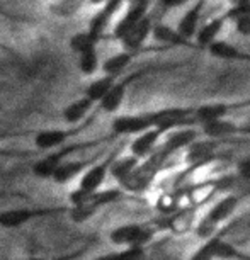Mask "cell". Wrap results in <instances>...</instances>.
<instances>
[{
  "mask_svg": "<svg viewBox=\"0 0 250 260\" xmlns=\"http://www.w3.org/2000/svg\"><path fill=\"white\" fill-rule=\"evenodd\" d=\"M27 151H14V150H6L0 148V156H27Z\"/></svg>",
  "mask_w": 250,
  "mask_h": 260,
  "instance_id": "obj_35",
  "label": "cell"
},
{
  "mask_svg": "<svg viewBox=\"0 0 250 260\" xmlns=\"http://www.w3.org/2000/svg\"><path fill=\"white\" fill-rule=\"evenodd\" d=\"M0 198H24V194L9 192V190H0Z\"/></svg>",
  "mask_w": 250,
  "mask_h": 260,
  "instance_id": "obj_37",
  "label": "cell"
},
{
  "mask_svg": "<svg viewBox=\"0 0 250 260\" xmlns=\"http://www.w3.org/2000/svg\"><path fill=\"white\" fill-rule=\"evenodd\" d=\"M213 151H214V145H211V143H206V141L193 143L189 146L188 158H189V161H194L196 165H203L213 158Z\"/></svg>",
  "mask_w": 250,
  "mask_h": 260,
  "instance_id": "obj_24",
  "label": "cell"
},
{
  "mask_svg": "<svg viewBox=\"0 0 250 260\" xmlns=\"http://www.w3.org/2000/svg\"><path fill=\"white\" fill-rule=\"evenodd\" d=\"M194 141H196V131L193 127H179L177 131H174L167 138V141L164 143V150L160 153V158H164L167 155H172L182 148H189Z\"/></svg>",
  "mask_w": 250,
  "mask_h": 260,
  "instance_id": "obj_12",
  "label": "cell"
},
{
  "mask_svg": "<svg viewBox=\"0 0 250 260\" xmlns=\"http://www.w3.org/2000/svg\"><path fill=\"white\" fill-rule=\"evenodd\" d=\"M208 247L211 250L213 258H223V260H237V258H243L247 260V257H243V253H240L237 248L233 247L230 242H225L222 238H209Z\"/></svg>",
  "mask_w": 250,
  "mask_h": 260,
  "instance_id": "obj_16",
  "label": "cell"
},
{
  "mask_svg": "<svg viewBox=\"0 0 250 260\" xmlns=\"http://www.w3.org/2000/svg\"><path fill=\"white\" fill-rule=\"evenodd\" d=\"M68 213V206H45V208H11L0 211V228L17 230L36 219L51 218Z\"/></svg>",
  "mask_w": 250,
  "mask_h": 260,
  "instance_id": "obj_2",
  "label": "cell"
},
{
  "mask_svg": "<svg viewBox=\"0 0 250 260\" xmlns=\"http://www.w3.org/2000/svg\"><path fill=\"white\" fill-rule=\"evenodd\" d=\"M185 2H188V0H162V4H164L165 7H179Z\"/></svg>",
  "mask_w": 250,
  "mask_h": 260,
  "instance_id": "obj_36",
  "label": "cell"
},
{
  "mask_svg": "<svg viewBox=\"0 0 250 260\" xmlns=\"http://www.w3.org/2000/svg\"><path fill=\"white\" fill-rule=\"evenodd\" d=\"M97 141H85V143H70V145H63L60 148H56L55 151H51L50 155H46L45 158L34 161L33 165V174L38 179H51L55 170L58 169V165H61L63 161L68 160V156L77 153L83 148L90 145H96Z\"/></svg>",
  "mask_w": 250,
  "mask_h": 260,
  "instance_id": "obj_3",
  "label": "cell"
},
{
  "mask_svg": "<svg viewBox=\"0 0 250 260\" xmlns=\"http://www.w3.org/2000/svg\"><path fill=\"white\" fill-rule=\"evenodd\" d=\"M83 252H85V247L78 248V250H75V252H70V253L58 255V257H27V258H24V260H75V258L80 257Z\"/></svg>",
  "mask_w": 250,
  "mask_h": 260,
  "instance_id": "obj_31",
  "label": "cell"
},
{
  "mask_svg": "<svg viewBox=\"0 0 250 260\" xmlns=\"http://www.w3.org/2000/svg\"><path fill=\"white\" fill-rule=\"evenodd\" d=\"M116 83V78L114 77H109V75H104L101 78H97L87 87V92H85V97L90 99L92 102H101V99L104 97L109 89Z\"/></svg>",
  "mask_w": 250,
  "mask_h": 260,
  "instance_id": "obj_23",
  "label": "cell"
},
{
  "mask_svg": "<svg viewBox=\"0 0 250 260\" xmlns=\"http://www.w3.org/2000/svg\"><path fill=\"white\" fill-rule=\"evenodd\" d=\"M116 158H117V151H112L104 160L94 161V164L82 174L80 180H78V187L75 190H78V192H82V194H90V192L99 190L102 185H104L107 175H109L112 161Z\"/></svg>",
  "mask_w": 250,
  "mask_h": 260,
  "instance_id": "obj_5",
  "label": "cell"
},
{
  "mask_svg": "<svg viewBox=\"0 0 250 260\" xmlns=\"http://www.w3.org/2000/svg\"><path fill=\"white\" fill-rule=\"evenodd\" d=\"M164 135L160 129H157V127H150V129L143 131V133L136 135V138L131 141L130 145V151L131 155L136 156V158H145V156H148L153 148L159 143L160 136Z\"/></svg>",
  "mask_w": 250,
  "mask_h": 260,
  "instance_id": "obj_11",
  "label": "cell"
},
{
  "mask_svg": "<svg viewBox=\"0 0 250 260\" xmlns=\"http://www.w3.org/2000/svg\"><path fill=\"white\" fill-rule=\"evenodd\" d=\"M94 4H99V2H104V0H92Z\"/></svg>",
  "mask_w": 250,
  "mask_h": 260,
  "instance_id": "obj_38",
  "label": "cell"
},
{
  "mask_svg": "<svg viewBox=\"0 0 250 260\" xmlns=\"http://www.w3.org/2000/svg\"><path fill=\"white\" fill-rule=\"evenodd\" d=\"M150 32H151V21H150V17L145 16L141 21H138L135 26H131L128 31L122 34L119 38V41L122 43L124 50L131 53V51H136L141 45H143Z\"/></svg>",
  "mask_w": 250,
  "mask_h": 260,
  "instance_id": "obj_8",
  "label": "cell"
},
{
  "mask_svg": "<svg viewBox=\"0 0 250 260\" xmlns=\"http://www.w3.org/2000/svg\"><path fill=\"white\" fill-rule=\"evenodd\" d=\"M97 65H99V58H97L96 46L87 48L85 51L78 55V68L83 75H92L97 70Z\"/></svg>",
  "mask_w": 250,
  "mask_h": 260,
  "instance_id": "obj_27",
  "label": "cell"
},
{
  "mask_svg": "<svg viewBox=\"0 0 250 260\" xmlns=\"http://www.w3.org/2000/svg\"><path fill=\"white\" fill-rule=\"evenodd\" d=\"M96 158H87V160H65L61 165H58V169L53 174L51 180L56 184H68L70 180L78 177L80 174H83L89 167L94 164Z\"/></svg>",
  "mask_w": 250,
  "mask_h": 260,
  "instance_id": "obj_10",
  "label": "cell"
},
{
  "mask_svg": "<svg viewBox=\"0 0 250 260\" xmlns=\"http://www.w3.org/2000/svg\"><path fill=\"white\" fill-rule=\"evenodd\" d=\"M92 106H94V102L90 99H87V97L73 101L65 107V111H63V119H65L68 124H77L78 121H82L83 117L89 114Z\"/></svg>",
  "mask_w": 250,
  "mask_h": 260,
  "instance_id": "obj_17",
  "label": "cell"
},
{
  "mask_svg": "<svg viewBox=\"0 0 250 260\" xmlns=\"http://www.w3.org/2000/svg\"><path fill=\"white\" fill-rule=\"evenodd\" d=\"M223 22H225V17H218V19L209 21L208 24H204V26L196 32V41H198V45L208 48L213 41H216L218 34L223 27Z\"/></svg>",
  "mask_w": 250,
  "mask_h": 260,
  "instance_id": "obj_21",
  "label": "cell"
},
{
  "mask_svg": "<svg viewBox=\"0 0 250 260\" xmlns=\"http://www.w3.org/2000/svg\"><path fill=\"white\" fill-rule=\"evenodd\" d=\"M130 80H131V78H128V80H124V82H116L114 85L111 87L109 92H107V94L102 97L101 102H99V106H101L102 111L116 112L117 109H119L121 104H122V101H124L126 87H128Z\"/></svg>",
  "mask_w": 250,
  "mask_h": 260,
  "instance_id": "obj_14",
  "label": "cell"
},
{
  "mask_svg": "<svg viewBox=\"0 0 250 260\" xmlns=\"http://www.w3.org/2000/svg\"><path fill=\"white\" fill-rule=\"evenodd\" d=\"M214 232H216V224L209 221L206 216H204L203 219H201L198 226H196V235H198L199 238H206V240L213 238Z\"/></svg>",
  "mask_w": 250,
  "mask_h": 260,
  "instance_id": "obj_30",
  "label": "cell"
},
{
  "mask_svg": "<svg viewBox=\"0 0 250 260\" xmlns=\"http://www.w3.org/2000/svg\"><path fill=\"white\" fill-rule=\"evenodd\" d=\"M191 114H193V111L182 109V107H170V109L151 112L150 114L151 127H157L162 133H167L170 129H179V127H188L189 124L194 122Z\"/></svg>",
  "mask_w": 250,
  "mask_h": 260,
  "instance_id": "obj_6",
  "label": "cell"
},
{
  "mask_svg": "<svg viewBox=\"0 0 250 260\" xmlns=\"http://www.w3.org/2000/svg\"><path fill=\"white\" fill-rule=\"evenodd\" d=\"M138 164H140V160L133 155L122 156V158H116L114 161H112L109 174L112 175V179L121 184L122 180H126L130 177V174L136 169V167H138Z\"/></svg>",
  "mask_w": 250,
  "mask_h": 260,
  "instance_id": "obj_18",
  "label": "cell"
},
{
  "mask_svg": "<svg viewBox=\"0 0 250 260\" xmlns=\"http://www.w3.org/2000/svg\"><path fill=\"white\" fill-rule=\"evenodd\" d=\"M72 135H75V129H43L38 131L34 136V146L38 150L48 151L56 150L68 141Z\"/></svg>",
  "mask_w": 250,
  "mask_h": 260,
  "instance_id": "obj_9",
  "label": "cell"
},
{
  "mask_svg": "<svg viewBox=\"0 0 250 260\" xmlns=\"http://www.w3.org/2000/svg\"><path fill=\"white\" fill-rule=\"evenodd\" d=\"M122 198L119 189H99L90 194H82L78 190H72L68 196V216L73 223H85L99 213L102 208L117 203Z\"/></svg>",
  "mask_w": 250,
  "mask_h": 260,
  "instance_id": "obj_1",
  "label": "cell"
},
{
  "mask_svg": "<svg viewBox=\"0 0 250 260\" xmlns=\"http://www.w3.org/2000/svg\"><path fill=\"white\" fill-rule=\"evenodd\" d=\"M208 51L213 56L222 58V60H247V58H250L247 55H243L237 46L230 45L227 41H218V39L208 46Z\"/></svg>",
  "mask_w": 250,
  "mask_h": 260,
  "instance_id": "obj_20",
  "label": "cell"
},
{
  "mask_svg": "<svg viewBox=\"0 0 250 260\" xmlns=\"http://www.w3.org/2000/svg\"><path fill=\"white\" fill-rule=\"evenodd\" d=\"M151 34L157 41L170 43V45H188V39H184L177 31H174L172 27L165 26V24H157L151 27Z\"/></svg>",
  "mask_w": 250,
  "mask_h": 260,
  "instance_id": "obj_25",
  "label": "cell"
},
{
  "mask_svg": "<svg viewBox=\"0 0 250 260\" xmlns=\"http://www.w3.org/2000/svg\"><path fill=\"white\" fill-rule=\"evenodd\" d=\"M203 129L209 138H223V136L233 135L235 131H237V126H235L232 121L218 119V121L208 122V124H203Z\"/></svg>",
  "mask_w": 250,
  "mask_h": 260,
  "instance_id": "obj_26",
  "label": "cell"
},
{
  "mask_svg": "<svg viewBox=\"0 0 250 260\" xmlns=\"http://www.w3.org/2000/svg\"><path fill=\"white\" fill-rule=\"evenodd\" d=\"M191 260H213V255H211V250H209L208 243H204L203 247H199L196 252L193 253Z\"/></svg>",
  "mask_w": 250,
  "mask_h": 260,
  "instance_id": "obj_33",
  "label": "cell"
},
{
  "mask_svg": "<svg viewBox=\"0 0 250 260\" xmlns=\"http://www.w3.org/2000/svg\"><path fill=\"white\" fill-rule=\"evenodd\" d=\"M237 31L243 36H250V14L237 17Z\"/></svg>",
  "mask_w": 250,
  "mask_h": 260,
  "instance_id": "obj_32",
  "label": "cell"
},
{
  "mask_svg": "<svg viewBox=\"0 0 250 260\" xmlns=\"http://www.w3.org/2000/svg\"><path fill=\"white\" fill-rule=\"evenodd\" d=\"M153 237V230L146 224L130 223L121 224L109 233V240L117 247L130 248V247H145Z\"/></svg>",
  "mask_w": 250,
  "mask_h": 260,
  "instance_id": "obj_4",
  "label": "cell"
},
{
  "mask_svg": "<svg viewBox=\"0 0 250 260\" xmlns=\"http://www.w3.org/2000/svg\"><path fill=\"white\" fill-rule=\"evenodd\" d=\"M238 172H240V175H242V177L250 180V160H243L242 164L238 165Z\"/></svg>",
  "mask_w": 250,
  "mask_h": 260,
  "instance_id": "obj_34",
  "label": "cell"
},
{
  "mask_svg": "<svg viewBox=\"0 0 250 260\" xmlns=\"http://www.w3.org/2000/svg\"><path fill=\"white\" fill-rule=\"evenodd\" d=\"M150 114L140 116H119L112 121V133L116 135H140L150 129Z\"/></svg>",
  "mask_w": 250,
  "mask_h": 260,
  "instance_id": "obj_7",
  "label": "cell"
},
{
  "mask_svg": "<svg viewBox=\"0 0 250 260\" xmlns=\"http://www.w3.org/2000/svg\"><path fill=\"white\" fill-rule=\"evenodd\" d=\"M96 43L97 41L89 32H80V34H75V36L70 39V48L77 53V55H80V53L85 51L87 48L96 46Z\"/></svg>",
  "mask_w": 250,
  "mask_h": 260,
  "instance_id": "obj_29",
  "label": "cell"
},
{
  "mask_svg": "<svg viewBox=\"0 0 250 260\" xmlns=\"http://www.w3.org/2000/svg\"><path fill=\"white\" fill-rule=\"evenodd\" d=\"M204 0H199L196 6L191 9L189 12H185L182 19L179 21V27L177 32L182 36L184 39L193 38L196 32H198V26H199V17H201V11H203Z\"/></svg>",
  "mask_w": 250,
  "mask_h": 260,
  "instance_id": "obj_15",
  "label": "cell"
},
{
  "mask_svg": "<svg viewBox=\"0 0 250 260\" xmlns=\"http://www.w3.org/2000/svg\"><path fill=\"white\" fill-rule=\"evenodd\" d=\"M145 255L143 247H130V248H122L119 252H112L101 255L94 260H141Z\"/></svg>",
  "mask_w": 250,
  "mask_h": 260,
  "instance_id": "obj_28",
  "label": "cell"
},
{
  "mask_svg": "<svg viewBox=\"0 0 250 260\" xmlns=\"http://www.w3.org/2000/svg\"><path fill=\"white\" fill-rule=\"evenodd\" d=\"M131 58L133 56H131L130 51L116 53V55H112L111 58H107V60L104 61V65H102V72H104V75H109V77L116 78L126 67L130 65Z\"/></svg>",
  "mask_w": 250,
  "mask_h": 260,
  "instance_id": "obj_22",
  "label": "cell"
},
{
  "mask_svg": "<svg viewBox=\"0 0 250 260\" xmlns=\"http://www.w3.org/2000/svg\"><path fill=\"white\" fill-rule=\"evenodd\" d=\"M228 114V106L227 104H206L201 106L199 109L194 111V119L199 121L201 124H208V122L225 119V116Z\"/></svg>",
  "mask_w": 250,
  "mask_h": 260,
  "instance_id": "obj_19",
  "label": "cell"
},
{
  "mask_svg": "<svg viewBox=\"0 0 250 260\" xmlns=\"http://www.w3.org/2000/svg\"><path fill=\"white\" fill-rule=\"evenodd\" d=\"M237 206H238V198H237V196H225L223 199H220L218 203L208 211L206 218H208L209 221L214 223L218 226L220 223L227 221L230 216L233 214V211L237 209Z\"/></svg>",
  "mask_w": 250,
  "mask_h": 260,
  "instance_id": "obj_13",
  "label": "cell"
}]
</instances>
